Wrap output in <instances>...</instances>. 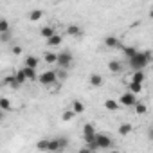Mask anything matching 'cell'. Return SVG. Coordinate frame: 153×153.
I'll return each instance as SVG.
<instances>
[{
    "label": "cell",
    "instance_id": "cell-13",
    "mask_svg": "<svg viewBox=\"0 0 153 153\" xmlns=\"http://www.w3.org/2000/svg\"><path fill=\"white\" fill-rule=\"evenodd\" d=\"M108 70H110L112 74H119V72L123 70V63L117 61V59H112V61H108Z\"/></svg>",
    "mask_w": 153,
    "mask_h": 153
},
{
    "label": "cell",
    "instance_id": "cell-23",
    "mask_svg": "<svg viewBox=\"0 0 153 153\" xmlns=\"http://www.w3.org/2000/svg\"><path fill=\"white\" fill-rule=\"evenodd\" d=\"M121 51H123V54H124V58H128V59H131L135 54H137V49L135 47H121Z\"/></svg>",
    "mask_w": 153,
    "mask_h": 153
},
{
    "label": "cell",
    "instance_id": "cell-32",
    "mask_svg": "<svg viewBox=\"0 0 153 153\" xmlns=\"http://www.w3.org/2000/svg\"><path fill=\"white\" fill-rule=\"evenodd\" d=\"M11 33H4V34H0V42H4V43H7V42H11Z\"/></svg>",
    "mask_w": 153,
    "mask_h": 153
},
{
    "label": "cell",
    "instance_id": "cell-7",
    "mask_svg": "<svg viewBox=\"0 0 153 153\" xmlns=\"http://www.w3.org/2000/svg\"><path fill=\"white\" fill-rule=\"evenodd\" d=\"M65 33H67V36H74V38H81V36H83V29H81L79 25H76V24L68 25Z\"/></svg>",
    "mask_w": 153,
    "mask_h": 153
},
{
    "label": "cell",
    "instance_id": "cell-17",
    "mask_svg": "<svg viewBox=\"0 0 153 153\" xmlns=\"http://www.w3.org/2000/svg\"><path fill=\"white\" fill-rule=\"evenodd\" d=\"M131 130H133V126H131L130 123H123V124H119V128H117L119 135H130Z\"/></svg>",
    "mask_w": 153,
    "mask_h": 153
},
{
    "label": "cell",
    "instance_id": "cell-24",
    "mask_svg": "<svg viewBox=\"0 0 153 153\" xmlns=\"http://www.w3.org/2000/svg\"><path fill=\"white\" fill-rule=\"evenodd\" d=\"M126 87H128V92H131V94H135V96L142 92V85H139V83H133V81H130Z\"/></svg>",
    "mask_w": 153,
    "mask_h": 153
},
{
    "label": "cell",
    "instance_id": "cell-4",
    "mask_svg": "<svg viewBox=\"0 0 153 153\" xmlns=\"http://www.w3.org/2000/svg\"><path fill=\"white\" fill-rule=\"evenodd\" d=\"M58 67L61 70H68V67L72 65V52L70 51H63V52H58V59H56Z\"/></svg>",
    "mask_w": 153,
    "mask_h": 153
},
{
    "label": "cell",
    "instance_id": "cell-12",
    "mask_svg": "<svg viewBox=\"0 0 153 153\" xmlns=\"http://www.w3.org/2000/svg\"><path fill=\"white\" fill-rule=\"evenodd\" d=\"M72 112H74V115H81L85 112V105L79 99H74L72 101Z\"/></svg>",
    "mask_w": 153,
    "mask_h": 153
},
{
    "label": "cell",
    "instance_id": "cell-29",
    "mask_svg": "<svg viewBox=\"0 0 153 153\" xmlns=\"http://www.w3.org/2000/svg\"><path fill=\"white\" fill-rule=\"evenodd\" d=\"M47 144H49V139H38L36 140V149L38 151H47Z\"/></svg>",
    "mask_w": 153,
    "mask_h": 153
},
{
    "label": "cell",
    "instance_id": "cell-35",
    "mask_svg": "<svg viewBox=\"0 0 153 153\" xmlns=\"http://www.w3.org/2000/svg\"><path fill=\"white\" fill-rule=\"evenodd\" d=\"M78 153H94V151H90L87 146H83V148H79V151H78Z\"/></svg>",
    "mask_w": 153,
    "mask_h": 153
},
{
    "label": "cell",
    "instance_id": "cell-2",
    "mask_svg": "<svg viewBox=\"0 0 153 153\" xmlns=\"http://www.w3.org/2000/svg\"><path fill=\"white\" fill-rule=\"evenodd\" d=\"M94 140H96L97 149H114V146H115L114 139L108 137V135H105V133H96Z\"/></svg>",
    "mask_w": 153,
    "mask_h": 153
},
{
    "label": "cell",
    "instance_id": "cell-30",
    "mask_svg": "<svg viewBox=\"0 0 153 153\" xmlns=\"http://www.w3.org/2000/svg\"><path fill=\"white\" fill-rule=\"evenodd\" d=\"M74 117H76V115H74V112H72V110H65V112L61 114V119H63L65 123H67V121H72Z\"/></svg>",
    "mask_w": 153,
    "mask_h": 153
},
{
    "label": "cell",
    "instance_id": "cell-20",
    "mask_svg": "<svg viewBox=\"0 0 153 153\" xmlns=\"http://www.w3.org/2000/svg\"><path fill=\"white\" fill-rule=\"evenodd\" d=\"M47 151L49 153H59V146H58V140L56 139H49V144H47Z\"/></svg>",
    "mask_w": 153,
    "mask_h": 153
},
{
    "label": "cell",
    "instance_id": "cell-37",
    "mask_svg": "<svg viewBox=\"0 0 153 153\" xmlns=\"http://www.w3.org/2000/svg\"><path fill=\"white\" fill-rule=\"evenodd\" d=\"M108 153H121L119 149H108Z\"/></svg>",
    "mask_w": 153,
    "mask_h": 153
},
{
    "label": "cell",
    "instance_id": "cell-36",
    "mask_svg": "<svg viewBox=\"0 0 153 153\" xmlns=\"http://www.w3.org/2000/svg\"><path fill=\"white\" fill-rule=\"evenodd\" d=\"M6 119V112H2V110H0V123H2Z\"/></svg>",
    "mask_w": 153,
    "mask_h": 153
},
{
    "label": "cell",
    "instance_id": "cell-25",
    "mask_svg": "<svg viewBox=\"0 0 153 153\" xmlns=\"http://www.w3.org/2000/svg\"><path fill=\"white\" fill-rule=\"evenodd\" d=\"M105 108L110 110V112L119 110V103H117V99H106V101H105Z\"/></svg>",
    "mask_w": 153,
    "mask_h": 153
},
{
    "label": "cell",
    "instance_id": "cell-14",
    "mask_svg": "<svg viewBox=\"0 0 153 153\" xmlns=\"http://www.w3.org/2000/svg\"><path fill=\"white\" fill-rule=\"evenodd\" d=\"M97 131H96V126L92 123H85L83 124V137H94Z\"/></svg>",
    "mask_w": 153,
    "mask_h": 153
},
{
    "label": "cell",
    "instance_id": "cell-11",
    "mask_svg": "<svg viewBox=\"0 0 153 153\" xmlns=\"http://www.w3.org/2000/svg\"><path fill=\"white\" fill-rule=\"evenodd\" d=\"M56 34V29L52 27V25H45V27H42L40 29V36L42 38H45V40H49L51 36H54Z\"/></svg>",
    "mask_w": 153,
    "mask_h": 153
},
{
    "label": "cell",
    "instance_id": "cell-26",
    "mask_svg": "<svg viewBox=\"0 0 153 153\" xmlns=\"http://www.w3.org/2000/svg\"><path fill=\"white\" fill-rule=\"evenodd\" d=\"M56 59H58V54H56V52H45V54H43V61H45L47 65L56 63Z\"/></svg>",
    "mask_w": 153,
    "mask_h": 153
},
{
    "label": "cell",
    "instance_id": "cell-3",
    "mask_svg": "<svg viewBox=\"0 0 153 153\" xmlns=\"http://www.w3.org/2000/svg\"><path fill=\"white\" fill-rule=\"evenodd\" d=\"M38 83L45 85V87H51V85H56L58 83V76H56V70H45L38 76Z\"/></svg>",
    "mask_w": 153,
    "mask_h": 153
},
{
    "label": "cell",
    "instance_id": "cell-16",
    "mask_svg": "<svg viewBox=\"0 0 153 153\" xmlns=\"http://www.w3.org/2000/svg\"><path fill=\"white\" fill-rule=\"evenodd\" d=\"M144 79H146V74H144L142 70H137V72H133V74H131V81H133V83L142 85V83H144Z\"/></svg>",
    "mask_w": 153,
    "mask_h": 153
},
{
    "label": "cell",
    "instance_id": "cell-5",
    "mask_svg": "<svg viewBox=\"0 0 153 153\" xmlns=\"http://www.w3.org/2000/svg\"><path fill=\"white\" fill-rule=\"evenodd\" d=\"M139 99H137V96L135 94H131V92H124V94H121L119 96V99H117V103H119V106L123 105V106H135V103H137Z\"/></svg>",
    "mask_w": 153,
    "mask_h": 153
},
{
    "label": "cell",
    "instance_id": "cell-34",
    "mask_svg": "<svg viewBox=\"0 0 153 153\" xmlns=\"http://www.w3.org/2000/svg\"><path fill=\"white\" fill-rule=\"evenodd\" d=\"M11 51H13V54H16V56H18V54H22V52H24V51H22V47H20V45H13V49H11Z\"/></svg>",
    "mask_w": 153,
    "mask_h": 153
},
{
    "label": "cell",
    "instance_id": "cell-10",
    "mask_svg": "<svg viewBox=\"0 0 153 153\" xmlns=\"http://www.w3.org/2000/svg\"><path fill=\"white\" fill-rule=\"evenodd\" d=\"M22 70H24V74H25V78H27V81H36V79H38V70H36V68L22 67Z\"/></svg>",
    "mask_w": 153,
    "mask_h": 153
},
{
    "label": "cell",
    "instance_id": "cell-1",
    "mask_svg": "<svg viewBox=\"0 0 153 153\" xmlns=\"http://www.w3.org/2000/svg\"><path fill=\"white\" fill-rule=\"evenodd\" d=\"M151 61H153L151 51H137V54H135L131 59H128V63H130V67L133 68V72H137V70H142V72H144V68H146Z\"/></svg>",
    "mask_w": 153,
    "mask_h": 153
},
{
    "label": "cell",
    "instance_id": "cell-33",
    "mask_svg": "<svg viewBox=\"0 0 153 153\" xmlns=\"http://www.w3.org/2000/svg\"><path fill=\"white\" fill-rule=\"evenodd\" d=\"M56 76H58V79H65L67 76H68V72H67V70H58Z\"/></svg>",
    "mask_w": 153,
    "mask_h": 153
},
{
    "label": "cell",
    "instance_id": "cell-15",
    "mask_svg": "<svg viewBox=\"0 0 153 153\" xmlns=\"http://www.w3.org/2000/svg\"><path fill=\"white\" fill-rule=\"evenodd\" d=\"M4 85H6V87H9V88H13V90L20 88V85H18V83H16V79H15V76H6V78H4Z\"/></svg>",
    "mask_w": 153,
    "mask_h": 153
},
{
    "label": "cell",
    "instance_id": "cell-8",
    "mask_svg": "<svg viewBox=\"0 0 153 153\" xmlns=\"http://www.w3.org/2000/svg\"><path fill=\"white\" fill-rule=\"evenodd\" d=\"M88 83H90V87H94V88H99V87H103V76H101V74H97V72L90 74Z\"/></svg>",
    "mask_w": 153,
    "mask_h": 153
},
{
    "label": "cell",
    "instance_id": "cell-31",
    "mask_svg": "<svg viewBox=\"0 0 153 153\" xmlns=\"http://www.w3.org/2000/svg\"><path fill=\"white\" fill-rule=\"evenodd\" d=\"M56 140H58L59 149H65V148L68 146V139H67V137H56Z\"/></svg>",
    "mask_w": 153,
    "mask_h": 153
},
{
    "label": "cell",
    "instance_id": "cell-18",
    "mask_svg": "<svg viewBox=\"0 0 153 153\" xmlns=\"http://www.w3.org/2000/svg\"><path fill=\"white\" fill-rule=\"evenodd\" d=\"M13 76H15V79H16V83H18L20 87H22V85L27 81V78H25V74H24V70H22V68L15 70V74H13Z\"/></svg>",
    "mask_w": 153,
    "mask_h": 153
},
{
    "label": "cell",
    "instance_id": "cell-22",
    "mask_svg": "<svg viewBox=\"0 0 153 153\" xmlns=\"http://www.w3.org/2000/svg\"><path fill=\"white\" fill-rule=\"evenodd\" d=\"M0 110L2 112H11L13 106H11V101L7 97H0Z\"/></svg>",
    "mask_w": 153,
    "mask_h": 153
},
{
    "label": "cell",
    "instance_id": "cell-19",
    "mask_svg": "<svg viewBox=\"0 0 153 153\" xmlns=\"http://www.w3.org/2000/svg\"><path fill=\"white\" fill-rule=\"evenodd\" d=\"M61 42H63V36L56 33L54 36H51V38L47 40V45H51V47H56V45H61Z\"/></svg>",
    "mask_w": 153,
    "mask_h": 153
},
{
    "label": "cell",
    "instance_id": "cell-28",
    "mask_svg": "<svg viewBox=\"0 0 153 153\" xmlns=\"http://www.w3.org/2000/svg\"><path fill=\"white\" fill-rule=\"evenodd\" d=\"M133 108H135V112H137V114H139V115H144V114H146V112H148V106H146V105H144V103H142V101H137V103H135V106H133Z\"/></svg>",
    "mask_w": 153,
    "mask_h": 153
},
{
    "label": "cell",
    "instance_id": "cell-9",
    "mask_svg": "<svg viewBox=\"0 0 153 153\" xmlns=\"http://www.w3.org/2000/svg\"><path fill=\"white\" fill-rule=\"evenodd\" d=\"M38 65H40V58L38 56H25V63H24V67H29V68H36L38 70Z\"/></svg>",
    "mask_w": 153,
    "mask_h": 153
},
{
    "label": "cell",
    "instance_id": "cell-21",
    "mask_svg": "<svg viewBox=\"0 0 153 153\" xmlns=\"http://www.w3.org/2000/svg\"><path fill=\"white\" fill-rule=\"evenodd\" d=\"M4 33H11V24L7 18H0V34Z\"/></svg>",
    "mask_w": 153,
    "mask_h": 153
},
{
    "label": "cell",
    "instance_id": "cell-6",
    "mask_svg": "<svg viewBox=\"0 0 153 153\" xmlns=\"http://www.w3.org/2000/svg\"><path fill=\"white\" fill-rule=\"evenodd\" d=\"M103 43H105V47H108V49H121V47H123L121 40L115 38V36H106V38L103 40Z\"/></svg>",
    "mask_w": 153,
    "mask_h": 153
},
{
    "label": "cell",
    "instance_id": "cell-27",
    "mask_svg": "<svg viewBox=\"0 0 153 153\" xmlns=\"http://www.w3.org/2000/svg\"><path fill=\"white\" fill-rule=\"evenodd\" d=\"M42 16H43V11H42V9H33V11L29 13V20H31V22H38Z\"/></svg>",
    "mask_w": 153,
    "mask_h": 153
}]
</instances>
